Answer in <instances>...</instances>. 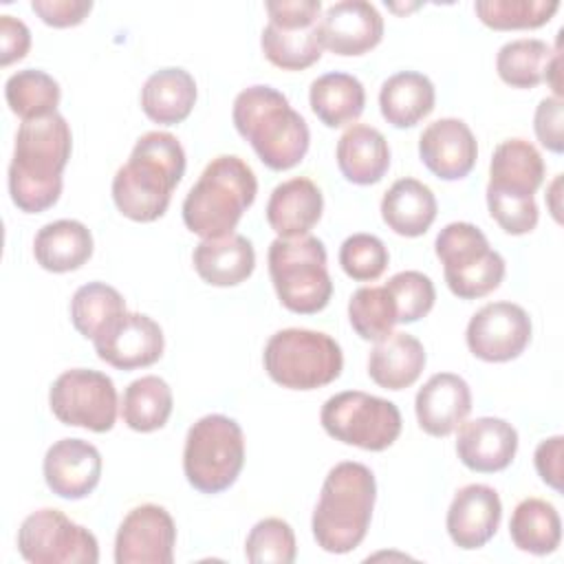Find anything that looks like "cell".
Segmentation results:
<instances>
[{
    "label": "cell",
    "mask_w": 564,
    "mask_h": 564,
    "mask_svg": "<svg viewBox=\"0 0 564 564\" xmlns=\"http://www.w3.org/2000/svg\"><path fill=\"white\" fill-rule=\"evenodd\" d=\"M70 148V128L59 112L20 123L9 165V194L20 212L40 214L57 203Z\"/></svg>",
    "instance_id": "6da1fadb"
},
{
    "label": "cell",
    "mask_w": 564,
    "mask_h": 564,
    "mask_svg": "<svg viewBox=\"0 0 564 564\" xmlns=\"http://www.w3.org/2000/svg\"><path fill=\"white\" fill-rule=\"evenodd\" d=\"M183 174L185 150L178 139L161 130L145 132L112 178V200L126 218L152 223L167 212Z\"/></svg>",
    "instance_id": "7a4b0ae2"
},
{
    "label": "cell",
    "mask_w": 564,
    "mask_h": 564,
    "mask_svg": "<svg viewBox=\"0 0 564 564\" xmlns=\"http://www.w3.org/2000/svg\"><path fill=\"white\" fill-rule=\"evenodd\" d=\"M231 117L238 134L269 170H291L308 152L311 132L304 117L271 86L258 84L238 93Z\"/></svg>",
    "instance_id": "3957f363"
},
{
    "label": "cell",
    "mask_w": 564,
    "mask_h": 564,
    "mask_svg": "<svg viewBox=\"0 0 564 564\" xmlns=\"http://www.w3.org/2000/svg\"><path fill=\"white\" fill-rule=\"evenodd\" d=\"M375 500V474L355 460L337 463L324 478L311 520L317 546L335 555L355 551L368 533Z\"/></svg>",
    "instance_id": "277c9868"
},
{
    "label": "cell",
    "mask_w": 564,
    "mask_h": 564,
    "mask_svg": "<svg viewBox=\"0 0 564 564\" xmlns=\"http://www.w3.org/2000/svg\"><path fill=\"white\" fill-rule=\"evenodd\" d=\"M258 181L253 170L234 154L212 159L183 200V223L200 238L234 234L242 214L253 205Z\"/></svg>",
    "instance_id": "5b68a950"
},
{
    "label": "cell",
    "mask_w": 564,
    "mask_h": 564,
    "mask_svg": "<svg viewBox=\"0 0 564 564\" xmlns=\"http://www.w3.org/2000/svg\"><path fill=\"white\" fill-rule=\"evenodd\" d=\"M269 275L284 308L313 315L326 308L333 282L326 267L324 242L311 234L300 238H275L269 245Z\"/></svg>",
    "instance_id": "8992f818"
},
{
    "label": "cell",
    "mask_w": 564,
    "mask_h": 564,
    "mask_svg": "<svg viewBox=\"0 0 564 564\" xmlns=\"http://www.w3.org/2000/svg\"><path fill=\"white\" fill-rule=\"evenodd\" d=\"M267 375L289 390H315L333 383L344 368L339 344L319 330L284 328L269 337L262 352Z\"/></svg>",
    "instance_id": "52a82bcc"
},
{
    "label": "cell",
    "mask_w": 564,
    "mask_h": 564,
    "mask_svg": "<svg viewBox=\"0 0 564 564\" xmlns=\"http://www.w3.org/2000/svg\"><path fill=\"white\" fill-rule=\"evenodd\" d=\"M245 465L242 427L225 414L200 416L185 436L183 471L200 494L229 489Z\"/></svg>",
    "instance_id": "ba28073f"
},
{
    "label": "cell",
    "mask_w": 564,
    "mask_h": 564,
    "mask_svg": "<svg viewBox=\"0 0 564 564\" xmlns=\"http://www.w3.org/2000/svg\"><path fill=\"white\" fill-rule=\"evenodd\" d=\"M434 251L443 262L449 291L460 300L485 297L505 278V258L489 247L487 236L471 223L445 225L434 240Z\"/></svg>",
    "instance_id": "9c48e42d"
},
{
    "label": "cell",
    "mask_w": 564,
    "mask_h": 564,
    "mask_svg": "<svg viewBox=\"0 0 564 564\" xmlns=\"http://www.w3.org/2000/svg\"><path fill=\"white\" fill-rule=\"evenodd\" d=\"M319 421L335 441L368 452L388 449L401 434L399 408L361 390H346L326 399Z\"/></svg>",
    "instance_id": "30bf717a"
},
{
    "label": "cell",
    "mask_w": 564,
    "mask_h": 564,
    "mask_svg": "<svg viewBox=\"0 0 564 564\" xmlns=\"http://www.w3.org/2000/svg\"><path fill=\"white\" fill-rule=\"evenodd\" d=\"M269 24L262 31L260 46L264 57L282 70H304L313 66L324 51L319 37V0H271L264 4Z\"/></svg>",
    "instance_id": "8fae6325"
},
{
    "label": "cell",
    "mask_w": 564,
    "mask_h": 564,
    "mask_svg": "<svg viewBox=\"0 0 564 564\" xmlns=\"http://www.w3.org/2000/svg\"><path fill=\"white\" fill-rule=\"evenodd\" d=\"M18 551L33 564H95L97 538L59 509H37L18 529Z\"/></svg>",
    "instance_id": "7c38bea8"
},
{
    "label": "cell",
    "mask_w": 564,
    "mask_h": 564,
    "mask_svg": "<svg viewBox=\"0 0 564 564\" xmlns=\"http://www.w3.org/2000/svg\"><path fill=\"white\" fill-rule=\"evenodd\" d=\"M48 405L59 423L99 434L112 430L119 408L112 379L90 368L64 370L48 390Z\"/></svg>",
    "instance_id": "4fadbf2b"
},
{
    "label": "cell",
    "mask_w": 564,
    "mask_h": 564,
    "mask_svg": "<svg viewBox=\"0 0 564 564\" xmlns=\"http://www.w3.org/2000/svg\"><path fill=\"white\" fill-rule=\"evenodd\" d=\"M465 339L471 355L482 361H511L531 341V317L513 302H491L471 315Z\"/></svg>",
    "instance_id": "5bb4252c"
},
{
    "label": "cell",
    "mask_w": 564,
    "mask_h": 564,
    "mask_svg": "<svg viewBox=\"0 0 564 564\" xmlns=\"http://www.w3.org/2000/svg\"><path fill=\"white\" fill-rule=\"evenodd\" d=\"M176 524L161 505H139L128 511L117 529V564H172Z\"/></svg>",
    "instance_id": "9a60e30c"
},
{
    "label": "cell",
    "mask_w": 564,
    "mask_h": 564,
    "mask_svg": "<svg viewBox=\"0 0 564 564\" xmlns=\"http://www.w3.org/2000/svg\"><path fill=\"white\" fill-rule=\"evenodd\" d=\"M97 357L119 370L152 366L163 355V330L143 313L119 315L101 335L93 339Z\"/></svg>",
    "instance_id": "2e32d148"
},
{
    "label": "cell",
    "mask_w": 564,
    "mask_h": 564,
    "mask_svg": "<svg viewBox=\"0 0 564 564\" xmlns=\"http://www.w3.org/2000/svg\"><path fill=\"white\" fill-rule=\"evenodd\" d=\"M419 156L434 176L443 181H458L474 170L478 143L463 119L443 117L421 132Z\"/></svg>",
    "instance_id": "e0dca14e"
},
{
    "label": "cell",
    "mask_w": 564,
    "mask_h": 564,
    "mask_svg": "<svg viewBox=\"0 0 564 564\" xmlns=\"http://www.w3.org/2000/svg\"><path fill=\"white\" fill-rule=\"evenodd\" d=\"M319 37L335 55H364L381 42L383 18L366 0H341L319 18Z\"/></svg>",
    "instance_id": "ac0fdd59"
},
{
    "label": "cell",
    "mask_w": 564,
    "mask_h": 564,
    "mask_svg": "<svg viewBox=\"0 0 564 564\" xmlns=\"http://www.w3.org/2000/svg\"><path fill=\"white\" fill-rule=\"evenodd\" d=\"M42 471L55 496L79 500L99 485L101 454L88 441L62 438L46 449Z\"/></svg>",
    "instance_id": "d6986e66"
},
{
    "label": "cell",
    "mask_w": 564,
    "mask_h": 564,
    "mask_svg": "<svg viewBox=\"0 0 564 564\" xmlns=\"http://www.w3.org/2000/svg\"><path fill=\"white\" fill-rule=\"evenodd\" d=\"M502 518V502L494 487L471 482L456 491L445 527L458 549L471 551L485 546L498 531Z\"/></svg>",
    "instance_id": "ffe728a7"
},
{
    "label": "cell",
    "mask_w": 564,
    "mask_h": 564,
    "mask_svg": "<svg viewBox=\"0 0 564 564\" xmlns=\"http://www.w3.org/2000/svg\"><path fill=\"white\" fill-rule=\"evenodd\" d=\"M518 452L516 427L498 416H480L460 423L456 454L465 467L480 474L502 471Z\"/></svg>",
    "instance_id": "44dd1931"
},
{
    "label": "cell",
    "mask_w": 564,
    "mask_h": 564,
    "mask_svg": "<svg viewBox=\"0 0 564 564\" xmlns=\"http://www.w3.org/2000/svg\"><path fill=\"white\" fill-rule=\"evenodd\" d=\"M416 421L430 436L452 434L471 412V390L467 381L454 372L432 375L414 399Z\"/></svg>",
    "instance_id": "7402d4cb"
},
{
    "label": "cell",
    "mask_w": 564,
    "mask_h": 564,
    "mask_svg": "<svg viewBox=\"0 0 564 564\" xmlns=\"http://www.w3.org/2000/svg\"><path fill=\"white\" fill-rule=\"evenodd\" d=\"M322 209V189L306 176H293L275 185L264 214L278 238H300L317 225Z\"/></svg>",
    "instance_id": "603a6c76"
},
{
    "label": "cell",
    "mask_w": 564,
    "mask_h": 564,
    "mask_svg": "<svg viewBox=\"0 0 564 564\" xmlns=\"http://www.w3.org/2000/svg\"><path fill=\"white\" fill-rule=\"evenodd\" d=\"M544 159L527 139H505L489 163L487 189L507 196H533L544 181Z\"/></svg>",
    "instance_id": "cb8c5ba5"
},
{
    "label": "cell",
    "mask_w": 564,
    "mask_h": 564,
    "mask_svg": "<svg viewBox=\"0 0 564 564\" xmlns=\"http://www.w3.org/2000/svg\"><path fill=\"white\" fill-rule=\"evenodd\" d=\"M192 262L200 280L207 284L236 286L253 273L256 251L249 238L227 234L220 238H203L194 247Z\"/></svg>",
    "instance_id": "d4e9b609"
},
{
    "label": "cell",
    "mask_w": 564,
    "mask_h": 564,
    "mask_svg": "<svg viewBox=\"0 0 564 564\" xmlns=\"http://www.w3.org/2000/svg\"><path fill=\"white\" fill-rule=\"evenodd\" d=\"M335 156L344 178L355 185L379 183L390 167V148L386 137L366 123H352L339 137Z\"/></svg>",
    "instance_id": "484cf974"
},
{
    "label": "cell",
    "mask_w": 564,
    "mask_h": 564,
    "mask_svg": "<svg viewBox=\"0 0 564 564\" xmlns=\"http://www.w3.org/2000/svg\"><path fill=\"white\" fill-rule=\"evenodd\" d=\"M425 359V348L414 335L390 333L370 350L368 375L386 390H403L421 377Z\"/></svg>",
    "instance_id": "4316f807"
},
{
    "label": "cell",
    "mask_w": 564,
    "mask_h": 564,
    "mask_svg": "<svg viewBox=\"0 0 564 564\" xmlns=\"http://www.w3.org/2000/svg\"><path fill=\"white\" fill-rule=\"evenodd\" d=\"M438 212L434 192L416 178L394 181L381 198V218L399 236H423Z\"/></svg>",
    "instance_id": "83f0119b"
},
{
    "label": "cell",
    "mask_w": 564,
    "mask_h": 564,
    "mask_svg": "<svg viewBox=\"0 0 564 564\" xmlns=\"http://www.w3.org/2000/svg\"><path fill=\"white\" fill-rule=\"evenodd\" d=\"M33 256L51 273L75 271L93 256V234L70 218L46 223L33 238Z\"/></svg>",
    "instance_id": "f1b7e54d"
},
{
    "label": "cell",
    "mask_w": 564,
    "mask_h": 564,
    "mask_svg": "<svg viewBox=\"0 0 564 564\" xmlns=\"http://www.w3.org/2000/svg\"><path fill=\"white\" fill-rule=\"evenodd\" d=\"M196 104V82L178 66H167L152 73L141 88L143 112L161 126L185 121Z\"/></svg>",
    "instance_id": "f546056e"
},
{
    "label": "cell",
    "mask_w": 564,
    "mask_h": 564,
    "mask_svg": "<svg viewBox=\"0 0 564 564\" xmlns=\"http://www.w3.org/2000/svg\"><path fill=\"white\" fill-rule=\"evenodd\" d=\"M436 90L427 75L401 70L390 75L379 90L383 119L394 128H412L434 110Z\"/></svg>",
    "instance_id": "4dcf8cb0"
},
{
    "label": "cell",
    "mask_w": 564,
    "mask_h": 564,
    "mask_svg": "<svg viewBox=\"0 0 564 564\" xmlns=\"http://www.w3.org/2000/svg\"><path fill=\"white\" fill-rule=\"evenodd\" d=\"M308 104L324 126L341 128L364 112L366 90L355 75L333 70L313 79Z\"/></svg>",
    "instance_id": "1f68e13d"
},
{
    "label": "cell",
    "mask_w": 564,
    "mask_h": 564,
    "mask_svg": "<svg viewBox=\"0 0 564 564\" xmlns=\"http://www.w3.org/2000/svg\"><path fill=\"white\" fill-rule=\"evenodd\" d=\"M509 535L520 551L549 555L560 546L562 540L560 513L542 498H524L511 513Z\"/></svg>",
    "instance_id": "d6a6232c"
},
{
    "label": "cell",
    "mask_w": 564,
    "mask_h": 564,
    "mask_svg": "<svg viewBox=\"0 0 564 564\" xmlns=\"http://www.w3.org/2000/svg\"><path fill=\"white\" fill-rule=\"evenodd\" d=\"M172 408L174 397L167 381L156 375H145L123 390L121 419L134 432H154L167 423Z\"/></svg>",
    "instance_id": "836d02e7"
},
{
    "label": "cell",
    "mask_w": 564,
    "mask_h": 564,
    "mask_svg": "<svg viewBox=\"0 0 564 564\" xmlns=\"http://www.w3.org/2000/svg\"><path fill=\"white\" fill-rule=\"evenodd\" d=\"M123 313V295L106 282H88L79 286L70 300V322L75 330L90 341Z\"/></svg>",
    "instance_id": "e575fe53"
},
{
    "label": "cell",
    "mask_w": 564,
    "mask_h": 564,
    "mask_svg": "<svg viewBox=\"0 0 564 564\" xmlns=\"http://www.w3.org/2000/svg\"><path fill=\"white\" fill-rule=\"evenodd\" d=\"M553 51L538 37L511 40L500 46L496 55L498 77L511 88H535L544 82Z\"/></svg>",
    "instance_id": "d590c367"
},
{
    "label": "cell",
    "mask_w": 564,
    "mask_h": 564,
    "mask_svg": "<svg viewBox=\"0 0 564 564\" xmlns=\"http://www.w3.org/2000/svg\"><path fill=\"white\" fill-rule=\"evenodd\" d=\"M4 97L13 115L22 121L42 119L57 110L62 90L59 84L40 68L13 73L4 84Z\"/></svg>",
    "instance_id": "8d00e7d4"
},
{
    "label": "cell",
    "mask_w": 564,
    "mask_h": 564,
    "mask_svg": "<svg viewBox=\"0 0 564 564\" xmlns=\"http://www.w3.org/2000/svg\"><path fill=\"white\" fill-rule=\"evenodd\" d=\"M348 319L352 330L366 341H379L394 328L397 306L386 286H361L348 302Z\"/></svg>",
    "instance_id": "74e56055"
},
{
    "label": "cell",
    "mask_w": 564,
    "mask_h": 564,
    "mask_svg": "<svg viewBox=\"0 0 564 564\" xmlns=\"http://www.w3.org/2000/svg\"><path fill=\"white\" fill-rule=\"evenodd\" d=\"M557 9V0H478L474 4L480 22L494 31L544 26Z\"/></svg>",
    "instance_id": "f35d334b"
},
{
    "label": "cell",
    "mask_w": 564,
    "mask_h": 564,
    "mask_svg": "<svg viewBox=\"0 0 564 564\" xmlns=\"http://www.w3.org/2000/svg\"><path fill=\"white\" fill-rule=\"evenodd\" d=\"M245 555L253 564H293L297 546L291 524L282 518H264L256 522L245 540Z\"/></svg>",
    "instance_id": "ab89813d"
},
{
    "label": "cell",
    "mask_w": 564,
    "mask_h": 564,
    "mask_svg": "<svg viewBox=\"0 0 564 564\" xmlns=\"http://www.w3.org/2000/svg\"><path fill=\"white\" fill-rule=\"evenodd\" d=\"M388 293L397 306V319L403 324H412L425 317L436 300L434 282L421 271H401L394 273L386 282Z\"/></svg>",
    "instance_id": "60d3db41"
},
{
    "label": "cell",
    "mask_w": 564,
    "mask_h": 564,
    "mask_svg": "<svg viewBox=\"0 0 564 564\" xmlns=\"http://www.w3.org/2000/svg\"><path fill=\"white\" fill-rule=\"evenodd\" d=\"M388 249L372 234H352L339 247V264L355 282H372L388 267Z\"/></svg>",
    "instance_id": "b9f144b4"
},
{
    "label": "cell",
    "mask_w": 564,
    "mask_h": 564,
    "mask_svg": "<svg viewBox=\"0 0 564 564\" xmlns=\"http://www.w3.org/2000/svg\"><path fill=\"white\" fill-rule=\"evenodd\" d=\"M487 207L491 218L500 225L502 231L511 236H522L535 229L538 225V205L533 196H507L487 189Z\"/></svg>",
    "instance_id": "7bdbcfd3"
},
{
    "label": "cell",
    "mask_w": 564,
    "mask_h": 564,
    "mask_svg": "<svg viewBox=\"0 0 564 564\" xmlns=\"http://www.w3.org/2000/svg\"><path fill=\"white\" fill-rule=\"evenodd\" d=\"M562 99L557 97H544L538 108H535V117H533V130L538 141L560 154L564 150V139H562Z\"/></svg>",
    "instance_id": "ee69618b"
},
{
    "label": "cell",
    "mask_w": 564,
    "mask_h": 564,
    "mask_svg": "<svg viewBox=\"0 0 564 564\" xmlns=\"http://www.w3.org/2000/svg\"><path fill=\"white\" fill-rule=\"evenodd\" d=\"M31 9L42 18L44 24L55 29H66L82 24L93 11L90 0H33Z\"/></svg>",
    "instance_id": "f6af8a7d"
},
{
    "label": "cell",
    "mask_w": 564,
    "mask_h": 564,
    "mask_svg": "<svg viewBox=\"0 0 564 564\" xmlns=\"http://www.w3.org/2000/svg\"><path fill=\"white\" fill-rule=\"evenodd\" d=\"M31 48V31L29 26L13 18L0 15V64L9 66L22 59Z\"/></svg>",
    "instance_id": "bcb514c9"
},
{
    "label": "cell",
    "mask_w": 564,
    "mask_h": 564,
    "mask_svg": "<svg viewBox=\"0 0 564 564\" xmlns=\"http://www.w3.org/2000/svg\"><path fill=\"white\" fill-rule=\"evenodd\" d=\"M562 447H564V438L551 436L542 441L533 454V463L540 478L555 491H562Z\"/></svg>",
    "instance_id": "7dc6e473"
},
{
    "label": "cell",
    "mask_w": 564,
    "mask_h": 564,
    "mask_svg": "<svg viewBox=\"0 0 564 564\" xmlns=\"http://www.w3.org/2000/svg\"><path fill=\"white\" fill-rule=\"evenodd\" d=\"M560 66H562V53H560V44L555 46V51H553V57H551V64H549V68H546V75H544V82L553 88V93H555V97L560 99L562 97V93H564V88H562V79H560Z\"/></svg>",
    "instance_id": "c3c4849f"
},
{
    "label": "cell",
    "mask_w": 564,
    "mask_h": 564,
    "mask_svg": "<svg viewBox=\"0 0 564 564\" xmlns=\"http://www.w3.org/2000/svg\"><path fill=\"white\" fill-rule=\"evenodd\" d=\"M560 176L562 174H557V178L553 181V185H551V194H549V198H551V212H553V216H555V220H560V205H557V189H560Z\"/></svg>",
    "instance_id": "681fc988"
}]
</instances>
